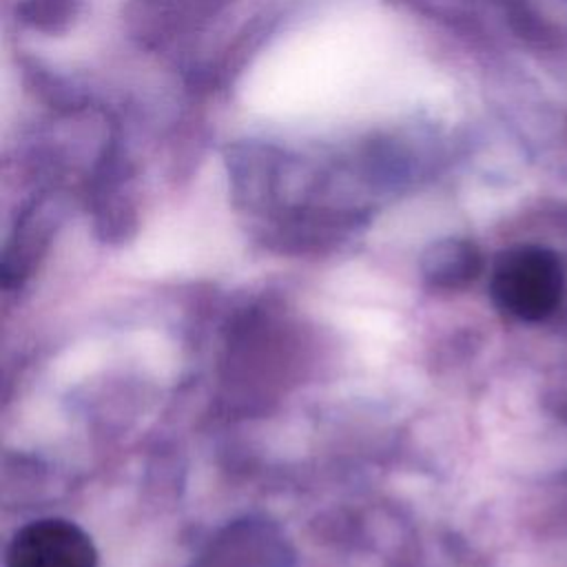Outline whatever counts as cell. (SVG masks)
Here are the masks:
<instances>
[{
	"instance_id": "6da1fadb",
	"label": "cell",
	"mask_w": 567,
	"mask_h": 567,
	"mask_svg": "<svg viewBox=\"0 0 567 567\" xmlns=\"http://www.w3.org/2000/svg\"><path fill=\"white\" fill-rule=\"evenodd\" d=\"M563 270L558 259L543 248H514L505 252L492 275V297L509 315L538 321L560 301Z\"/></svg>"
},
{
	"instance_id": "7a4b0ae2",
	"label": "cell",
	"mask_w": 567,
	"mask_h": 567,
	"mask_svg": "<svg viewBox=\"0 0 567 567\" xmlns=\"http://www.w3.org/2000/svg\"><path fill=\"white\" fill-rule=\"evenodd\" d=\"M295 554L284 532L257 516L221 527L188 567H292Z\"/></svg>"
},
{
	"instance_id": "3957f363",
	"label": "cell",
	"mask_w": 567,
	"mask_h": 567,
	"mask_svg": "<svg viewBox=\"0 0 567 567\" xmlns=\"http://www.w3.org/2000/svg\"><path fill=\"white\" fill-rule=\"evenodd\" d=\"M4 567H97V551L75 523L40 518L13 534Z\"/></svg>"
},
{
	"instance_id": "277c9868",
	"label": "cell",
	"mask_w": 567,
	"mask_h": 567,
	"mask_svg": "<svg viewBox=\"0 0 567 567\" xmlns=\"http://www.w3.org/2000/svg\"><path fill=\"white\" fill-rule=\"evenodd\" d=\"M481 268L476 250L467 244L445 241L434 246L423 259V277L436 288L465 286Z\"/></svg>"
}]
</instances>
